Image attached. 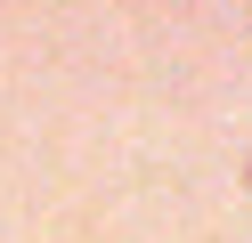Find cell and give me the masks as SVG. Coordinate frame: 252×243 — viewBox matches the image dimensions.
I'll use <instances>...</instances> for the list:
<instances>
[{
    "label": "cell",
    "mask_w": 252,
    "mask_h": 243,
    "mask_svg": "<svg viewBox=\"0 0 252 243\" xmlns=\"http://www.w3.org/2000/svg\"><path fill=\"white\" fill-rule=\"evenodd\" d=\"M244 178H252V170H244Z\"/></svg>",
    "instance_id": "cell-1"
}]
</instances>
